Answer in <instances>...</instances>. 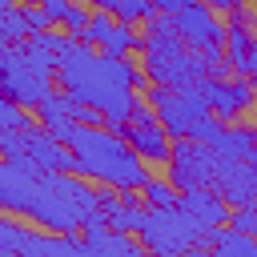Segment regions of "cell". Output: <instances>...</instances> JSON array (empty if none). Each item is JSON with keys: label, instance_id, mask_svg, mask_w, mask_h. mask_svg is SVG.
Listing matches in <instances>:
<instances>
[{"label": "cell", "instance_id": "obj_6", "mask_svg": "<svg viewBox=\"0 0 257 257\" xmlns=\"http://www.w3.org/2000/svg\"><path fill=\"white\" fill-rule=\"evenodd\" d=\"M0 253L4 257H80L84 241H76L72 233H36L28 225L16 221V213H4L0 221Z\"/></svg>", "mask_w": 257, "mask_h": 257}, {"label": "cell", "instance_id": "obj_14", "mask_svg": "<svg viewBox=\"0 0 257 257\" xmlns=\"http://www.w3.org/2000/svg\"><path fill=\"white\" fill-rule=\"evenodd\" d=\"M225 60H229V72H233V76H253V72H257V32H253V24L229 20Z\"/></svg>", "mask_w": 257, "mask_h": 257}, {"label": "cell", "instance_id": "obj_18", "mask_svg": "<svg viewBox=\"0 0 257 257\" xmlns=\"http://www.w3.org/2000/svg\"><path fill=\"white\" fill-rule=\"evenodd\" d=\"M141 193H145V205L149 209H169V205L181 201V189L173 185V177H149Z\"/></svg>", "mask_w": 257, "mask_h": 257}, {"label": "cell", "instance_id": "obj_9", "mask_svg": "<svg viewBox=\"0 0 257 257\" xmlns=\"http://www.w3.org/2000/svg\"><path fill=\"white\" fill-rule=\"evenodd\" d=\"M173 24H177L181 40H185L193 52L221 48V44H225V32H229V24H221V12H217L209 0H189L181 12H173Z\"/></svg>", "mask_w": 257, "mask_h": 257}, {"label": "cell", "instance_id": "obj_19", "mask_svg": "<svg viewBox=\"0 0 257 257\" xmlns=\"http://www.w3.org/2000/svg\"><path fill=\"white\" fill-rule=\"evenodd\" d=\"M0 36H4V44H20V40H28V36H32V28H28V20H24V12H20V8L0 12Z\"/></svg>", "mask_w": 257, "mask_h": 257}, {"label": "cell", "instance_id": "obj_10", "mask_svg": "<svg viewBox=\"0 0 257 257\" xmlns=\"http://www.w3.org/2000/svg\"><path fill=\"white\" fill-rule=\"evenodd\" d=\"M120 133L128 137V145H133L145 161H165V165H169L173 133L161 124V116H157V108H153L149 100H141V104H137V112L120 124Z\"/></svg>", "mask_w": 257, "mask_h": 257}, {"label": "cell", "instance_id": "obj_8", "mask_svg": "<svg viewBox=\"0 0 257 257\" xmlns=\"http://www.w3.org/2000/svg\"><path fill=\"white\" fill-rule=\"evenodd\" d=\"M221 169V157L213 145L197 141V137H173V153H169V177L177 189H197V185H213Z\"/></svg>", "mask_w": 257, "mask_h": 257}, {"label": "cell", "instance_id": "obj_28", "mask_svg": "<svg viewBox=\"0 0 257 257\" xmlns=\"http://www.w3.org/2000/svg\"><path fill=\"white\" fill-rule=\"evenodd\" d=\"M253 169H257V165H253Z\"/></svg>", "mask_w": 257, "mask_h": 257}, {"label": "cell", "instance_id": "obj_5", "mask_svg": "<svg viewBox=\"0 0 257 257\" xmlns=\"http://www.w3.org/2000/svg\"><path fill=\"white\" fill-rule=\"evenodd\" d=\"M137 237L153 253H181V249L205 245L209 241V225H201L181 205H169V209H149V217H145V225H141Z\"/></svg>", "mask_w": 257, "mask_h": 257}, {"label": "cell", "instance_id": "obj_3", "mask_svg": "<svg viewBox=\"0 0 257 257\" xmlns=\"http://www.w3.org/2000/svg\"><path fill=\"white\" fill-rule=\"evenodd\" d=\"M72 149V173L96 181V185H112L120 193H141L145 181L153 177L145 157L128 145V137L120 128H96V124H76L68 137Z\"/></svg>", "mask_w": 257, "mask_h": 257}, {"label": "cell", "instance_id": "obj_27", "mask_svg": "<svg viewBox=\"0 0 257 257\" xmlns=\"http://www.w3.org/2000/svg\"><path fill=\"white\" fill-rule=\"evenodd\" d=\"M253 84H257V72H253Z\"/></svg>", "mask_w": 257, "mask_h": 257}, {"label": "cell", "instance_id": "obj_25", "mask_svg": "<svg viewBox=\"0 0 257 257\" xmlns=\"http://www.w3.org/2000/svg\"><path fill=\"white\" fill-rule=\"evenodd\" d=\"M84 4H92V8H108V12H116V4H120V0H84Z\"/></svg>", "mask_w": 257, "mask_h": 257}, {"label": "cell", "instance_id": "obj_24", "mask_svg": "<svg viewBox=\"0 0 257 257\" xmlns=\"http://www.w3.org/2000/svg\"><path fill=\"white\" fill-rule=\"evenodd\" d=\"M189 0H153V8H161V12H181Z\"/></svg>", "mask_w": 257, "mask_h": 257}, {"label": "cell", "instance_id": "obj_21", "mask_svg": "<svg viewBox=\"0 0 257 257\" xmlns=\"http://www.w3.org/2000/svg\"><path fill=\"white\" fill-rule=\"evenodd\" d=\"M28 112H32V108H28ZM28 112H24V104H16V100H8V96H4V104H0V116H4V120H0V124H4V128H20V133H24V128H32V116H28Z\"/></svg>", "mask_w": 257, "mask_h": 257}, {"label": "cell", "instance_id": "obj_11", "mask_svg": "<svg viewBox=\"0 0 257 257\" xmlns=\"http://www.w3.org/2000/svg\"><path fill=\"white\" fill-rule=\"evenodd\" d=\"M197 92L209 100V108L221 116V120H233L241 116L249 104H253V76H201L197 80Z\"/></svg>", "mask_w": 257, "mask_h": 257}, {"label": "cell", "instance_id": "obj_20", "mask_svg": "<svg viewBox=\"0 0 257 257\" xmlns=\"http://www.w3.org/2000/svg\"><path fill=\"white\" fill-rule=\"evenodd\" d=\"M116 24V12H108V8H92V20L84 24V32L76 36V40H84V44H96L100 48V40L108 36V28Z\"/></svg>", "mask_w": 257, "mask_h": 257}, {"label": "cell", "instance_id": "obj_23", "mask_svg": "<svg viewBox=\"0 0 257 257\" xmlns=\"http://www.w3.org/2000/svg\"><path fill=\"white\" fill-rule=\"evenodd\" d=\"M229 221H233L237 229H245V233H257V201H249V205H237Z\"/></svg>", "mask_w": 257, "mask_h": 257}, {"label": "cell", "instance_id": "obj_15", "mask_svg": "<svg viewBox=\"0 0 257 257\" xmlns=\"http://www.w3.org/2000/svg\"><path fill=\"white\" fill-rule=\"evenodd\" d=\"M205 245H213V249L225 253V257H257V233H245V229H237L233 221L209 229V241H205Z\"/></svg>", "mask_w": 257, "mask_h": 257}, {"label": "cell", "instance_id": "obj_13", "mask_svg": "<svg viewBox=\"0 0 257 257\" xmlns=\"http://www.w3.org/2000/svg\"><path fill=\"white\" fill-rule=\"evenodd\" d=\"M185 213H193L201 225H209V229H217V225H225L229 217H233V205L213 189V185H197V189H181V201H177Z\"/></svg>", "mask_w": 257, "mask_h": 257}, {"label": "cell", "instance_id": "obj_12", "mask_svg": "<svg viewBox=\"0 0 257 257\" xmlns=\"http://www.w3.org/2000/svg\"><path fill=\"white\" fill-rule=\"evenodd\" d=\"M213 189H217L233 209H237V205H249V201H257V169H253L249 161H221Z\"/></svg>", "mask_w": 257, "mask_h": 257}, {"label": "cell", "instance_id": "obj_17", "mask_svg": "<svg viewBox=\"0 0 257 257\" xmlns=\"http://www.w3.org/2000/svg\"><path fill=\"white\" fill-rule=\"evenodd\" d=\"M141 44H145V36H137L128 20H116V24L108 28V36L100 40V52H108V56H128V52L141 48Z\"/></svg>", "mask_w": 257, "mask_h": 257}, {"label": "cell", "instance_id": "obj_26", "mask_svg": "<svg viewBox=\"0 0 257 257\" xmlns=\"http://www.w3.org/2000/svg\"><path fill=\"white\" fill-rule=\"evenodd\" d=\"M249 165H257V141H253V149H249Z\"/></svg>", "mask_w": 257, "mask_h": 257}, {"label": "cell", "instance_id": "obj_1", "mask_svg": "<svg viewBox=\"0 0 257 257\" xmlns=\"http://www.w3.org/2000/svg\"><path fill=\"white\" fill-rule=\"evenodd\" d=\"M0 205H4V213L28 217L56 233H76L88 221L104 217L100 193L88 185V177H80L72 169H36L28 157H4Z\"/></svg>", "mask_w": 257, "mask_h": 257}, {"label": "cell", "instance_id": "obj_7", "mask_svg": "<svg viewBox=\"0 0 257 257\" xmlns=\"http://www.w3.org/2000/svg\"><path fill=\"white\" fill-rule=\"evenodd\" d=\"M145 100L157 108L161 124H165L173 137H189L193 124L213 112L209 100L197 92V84H193V88H165V84H153V88L145 92Z\"/></svg>", "mask_w": 257, "mask_h": 257}, {"label": "cell", "instance_id": "obj_2", "mask_svg": "<svg viewBox=\"0 0 257 257\" xmlns=\"http://www.w3.org/2000/svg\"><path fill=\"white\" fill-rule=\"evenodd\" d=\"M56 80L68 96L96 108L104 116V124H112V128H120L141 104V92L116 84L108 56L96 44H84V40H68V48L56 56Z\"/></svg>", "mask_w": 257, "mask_h": 257}, {"label": "cell", "instance_id": "obj_4", "mask_svg": "<svg viewBox=\"0 0 257 257\" xmlns=\"http://www.w3.org/2000/svg\"><path fill=\"white\" fill-rule=\"evenodd\" d=\"M0 76H4V96L24 104V108H40L44 96H52V76H56V52H48L36 36L20 40V44H4L0 56Z\"/></svg>", "mask_w": 257, "mask_h": 257}, {"label": "cell", "instance_id": "obj_16", "mask_svg": "<svg viewBox=\"0 0 257 257\" xmlns=\"http://www.w3.org/2000/svg\"><path fill=\"white\" fill-rule=\"evenodd\" d=\"M253 141H257V128H249V124H233V128H221V137L213 141V149H217L221 161H249Z\"/></svg>", "mask_w": 257, "mask_h": 257}, {"label": "cell", "instance_id": "obj_22", "mask_svg": "<svg viewBox=\"0 0 257 257\" xmlns=\"http://www.w3.org/2000/svg\"><path fill=\"white\" fill-rule=\"evenodd\" d=\"M88 20H92V4H76V0H72V8L64 12V20H60V24H64V32H76V36H80Z\"/></svg>", "mask_w": 257, "mask_h": 257}]
</instances>
